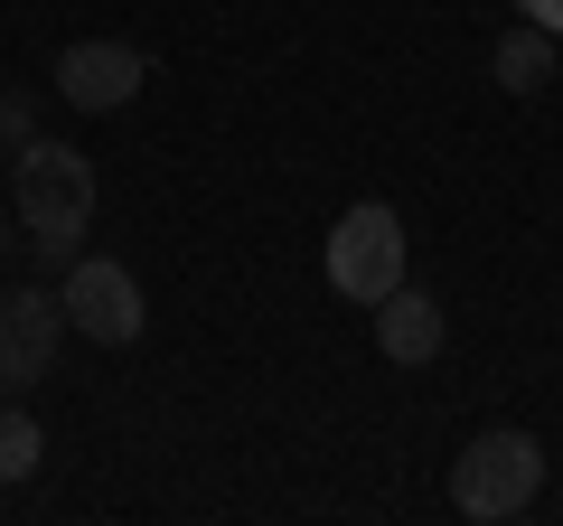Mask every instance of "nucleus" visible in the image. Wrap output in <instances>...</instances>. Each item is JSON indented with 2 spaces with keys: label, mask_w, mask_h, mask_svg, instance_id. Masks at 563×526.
<instances>
[{
  "label": "nucleus",
  "mask_w": 563,
  "mask_h": 526,
  "mask_svg": "<svg viewBox=\"0 0 563 526\" xmlns=\"http://www.w3.org/2000/svg\"><path fill=\"white\" fill-rule=\"evenodd\" d=\"M10 207H20V235L38 263H76L85 254V226H95V161L76 142H38L29 132L20 161H10Z\"/></svg>",
  "instance_id": "1"
},
{
  "label": "nucleus",
  "mask_w": 563,
  "mask_h": 526,
  "mask_svg": "<svg viewBox=\"0 0 563 526\" xmlns=\"http://www.w3.org/2000/svg\"><path fill=\"white\" fill-rule=\"evenodd\" d=\"M536 489H544V442H536V432H517V424H507V432H479V442L451 461V507L479 517V526L526 517Z\"/></svg>",
  "instance_id": "2"
},
{
  "label": "nucleus",
  "mask_w": 563,
  "mask_h": 526,
  "mask_svg": "<svg viewBox=\"0 0 563 526\" xmlns=\"http://www.w3.org/2000/svg\"><path fill=\"white\" fill-rule=\"evenodd\" d=\"M395 283H404V217L385 198H357L329 226V292L357 302V310H376Z\"/></svg>",
  "instance_id": "3"
},
{
  "label": "nucleus",
  "mask_w": 563,
  "mask_h": 526,
  "mask_svg": "<svg viewBox=\"0 0 563 526\" xmlns=\"http://www.w3.org/2000/svg\"><path fill=\"white\" fill-rule=\"evenodd\" d=\"M57 302H66V329L95 339V348H132L141 320H151L132 263H113V254H76V263H66V283H57Z\"/></svg>",
  "instance_id": "4"
},
{
  "label": "nucleus",
  "mask_w": 563,
  "mask_h": 526,
  "mask_svg": "<svg viewBox=\"0 0 563 526\" xmlns=\"http://www.w3.org/2000/svg\"><path fill=\"white\" fill-rule=\"evenodd\" d=\"M57 329H66V302L47 283H10V292H0V385H10V395L47 385V366H57Z\"/></svg>",
  "instance_id": "5"
},
{
  "label": "nucleus",
  "mask_w": 563,
  "mask_h": 526,
  "mask_svg": "<svg viewBox=\"0 0 563 526\" xmlns=\"http://www.w3.org/2000/svg\"><path fill=\"white\" fill-rule=\"evenodd\" d=\"M141 76H151V57H141L132 39H76V47H57V103H76V113H113V103H132Z\"/></svg>",
  "instance_id": "6"
},
{
  "label": "nucleus",
  "mask_w": 563,
  "mask_h": 526,
  "mask_svg": "<svg viewBox=\"0 0 563 526\" xmlns=\"http://www.w3.org/2000/svg\"><path fill=\"white\" fill-rule=\"evenodd\" d=\"M442 339H451V320H442V302H432V292H413V283H395L376 302V348L395 366H432L442 358Z\"/></svg>",
  "instance_id": "7"
},
{
  "label": "nucleus",
  "mask_w": 563,
  "mask_h": 526,
  "mask_svg": "<svg viewBox=\"0 0 563 526\" xmlns=\"http://www.w3.org/2000/svg\"><path fill=\"white\" fill-rule=\"evenodd\" d=\"M554 29H536V20H517V29H507V39H498V57H488V76H498L507 85V95H544V85H554Z\"/></svg>",
  "instance_id": "8"
},
{
  "label": "nucleus",
  "mask_w": 563,
  "mask_h": 526,
  "mask_svg": "<svg viewBox=\"0 0 563 526\" xmlns=\"http://www.w3.org/2000/svg\"><path fill=\"white\" fill-rule=\"evenodd\" d=\"M38 461H47V432H38V414H29V405H0V489L38 480Z\"/></svg>",
  "instance_id": "9"
},
{
  "label": "nucleus",
  "mask_w": 563,
  "mask_h": 526,
  "mask_svg": "<svg viewBox=\"0 0 563 526\" xmlns=\"http://www.w3.org/2000/svg\"><path fill=\"white\" fill-rule=\"evenodd\" d=\"M38 132V113H29V95H0V142H29Z\"/></svg>",
  "instance_id": "10"
},
{
  "label": "nucleus",
  "mask_w": 563,
  "mask_h": 526,
  "mask_svg": "<svg viewBox=\"0 0 563 526\" xmlns=\"http://www.w3.org/2000/svg\"><path fill=\"white\" fill-rule=\"evenodd\" d=\"M517 10H526L536 29H554V39H563V0H517Z\"/></svg>",
  "instance_id": "11"
}]
</instances>
